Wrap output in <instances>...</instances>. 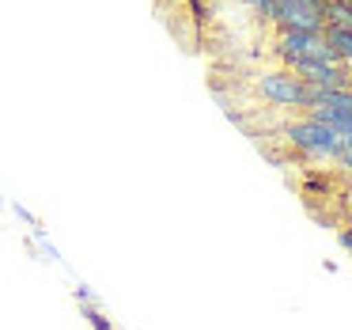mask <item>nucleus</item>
<instances>
[{
    "label": "nucleus",
    "instance_id": "f257e3e1",
    "mask_svg": "<svg viewBox=\"0 0 352 330\" xmlns=\"http://www.w3.org/2000/svg\"><path fill=\"white\" fill-rule=\"evenodd\" d=\"M250 87L265 107L284 110V114H303L307 103H311V87L296 76L292 69L276 65V69H261L250 76Z\"/></svg>",
    "mask_w": 352,
    "mask_h": 330
},
{
    "label": "nucleus",
    "instance_id": "f03ea898",
    "mask_svg": "<svg viewBox=\"0 0 352 330\" xmlns=\"http://www.w3.org/2000/svg\"><path fill=\"white\" fill-rule=\"evenodd\" d=\"M280 137L292 145V152H299L311 163H337L344 152L341 141H337L322 122H314V118H307V114L288 118V122L280 125Z\"/></svg>",
    "mask_w": 352,
    "mask_h": 330
},
{
    "label": "nucleus",
    "instance_id": "7ed1b4c3",
    "mask_svg": "<svg viewBox=\"0 0 352 330\" xmlns=\"http://www.w3.org/2000/svg\"><path fill=\"white\" fill-rule=\"evenodd\" d=\"M303 114L322 122L344 148H352V92L349 87H341V92H311V103H307Z\"/></svg>",
    "mask_w": 352,
    "mask_h": 330
},
{
    "label": "nucleus",
    "instance_id": "20e7f679",
    "mask_svg": "<svg viewBox=\"0 0 352 330\" xmlns=\"http://www.w3.org/2000/svg\"><path fill=\"white\" fill-rule=\"evenodd\" d=\"M273 54L284 69L296 61H337L333 50L322 39V31H276Z\"/></svg>",
    "mask_w": 352,
    "mask_h": 330
},
{
    "label": "nucleus",
    "instance_id": "39448f33",
    "mask_svg": "<svg viewBox=\"0 0 352 330\" xmlns=\"http://www.w3.org/2000/svg\"><path fill=\"white\" fill-rule=\"evenodd\" d=\"M265 19L276 31H322L326 27L322 4H311V0H273Z\"/></svg>",
    "mask_w": 352,
    "mask_h": 330
},
{
    "label": "nucleus",
    "instance_id": "423d86ee",
    "mask_svg": "<svg viewBox=\"0 0 352 330\" xmlns=\"http://www.w3.org/2000/svg\"><path fill=\"white\" fill-rule=\"evenodd\" d=\"M292 72H296L299 80H303L311 92H341V87H349V72L341 61H296L288 65Z\"/></svg>",
    "mask_w": 352,
    "mask_h": 330
},
{
    "label": "nucleus",
    "instance_id": "0eeeda50",
    "mask_svg": "<svg viewBox=\"0 0 352 330\" xmlns=\"http://www.w3.org/2000/svg\"><path fill=\"white\" fill-rule=\"evenodd\" d=\"M322 39L333 50L337 61H341L344 69H352V31H344V27H322Z\"/></svg>",
    "mask_w": 352,
    "mask_h": 330
},
{
    "label": "nucleus",
    "instance_id": "6e6552de",
    "mask_svg": "<svg viewBox=\"0 0 352 330\" xmlns=\"http://www.w3.org/2000/svg\"><path fill=\"white\" fill-rule=\"evenodd\" d=\"M322 16H326V27L352 31V0H322Z\"/></svg>",
    "mask_w": 352,
    "mask_h": 330
},
{
    "label": "nucleus",
    "instance_id": "1a4fd4ad",
    "mask_svg": "<svg viewBox=\"0 0 352 330\" xmlns=\"http://www.w3.org/2000/svg\"><path fill=\"white\" fill-rule=\"evenodd\" d=\"M231 4H239L246 12H258V16H269V8H273V0H231Z\"/></svg>",
    "mask_w": 352,
    "mask_h": 330
},
{
    "label": "nucleus",
    "instance_id": "9d476101",
    "mask_svg": "<svg viewBox=\"0 0 352 330\" xmlns=\"http://www.w3.org/2000/svg\"><path fill=\"white\" fill-rule=\"evenodd\" d=\"M337 167H341L344 175H352V148H344V152H341V160H337Z\"/></svg>",
    "mask_w": 352,
    "mask_h": 330
},
{
    "label": "nucleus",
    "instance_id": "9b49d317",
    "mask_svg": "<svg viewBox=\"0 0 352 330\" xmlns=\"http://www.w3.org/2000/svg\"><path fill=\"white\" fill-rule=\"evenodd\" d=\"M341 243H344V247H352V231H341Z\"/></svg>",
    "mask_w": 352,
    "mask_h": 330
},
{
    "label": "nucleus",
    "instance_id": "f8f14e48",
    "mask_svg": "<svg viewBox=\"0 0 352 330\" xmlns=\"http://www.w3.org/2000/svg\"><path fill=\"white\" fill-rule=\"evenodd\" d=\"M344 205L352 209V186H349V190H344Z\"/></svg>",
    "mask_w": 352,
    "mask_h": 330
},
{
    "label": "nucleus",
    "instance_id": "ddd939ff",
    "mask_svg": "<svg viewBox=\"0 0 352 330\" xmlns=\"http://www.w3.org/2000/svg\"><path fill=\"white\" fill-rule=\"evenodd\" d=\"M349 92H352V72H349Z\"/></svg>",
    "mask_w": 352,
    "mask_h": 330
},
{
    "label": "nucleus",
    "instance_id": "4468645a",
    "mask_svg": "<svg viewBox=\"0 0 352 330\" xmlns=\"http://www.w3.org/2000/svg\"><path fill=\"white\" fill-rule=\"evenodd\" d=\"M311 4H322V0H311Z\"/></svg>",
    "mask_w": 352,
    "mask_h": 330
}]
</instances>
